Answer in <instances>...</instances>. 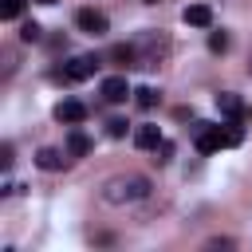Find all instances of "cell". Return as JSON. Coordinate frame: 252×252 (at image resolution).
Here are the masks:
<instances>
[{
  "instance_id": "obj_1",
  "label": "cell",
  "mask_w": 252,
  "mask_h": 252,
  "mask_svg": "<svg viewBox=\"0 0 252 252\" xmlns=\"http://www.w3.org/2000/svg\"><path fill=\"white\" fill-rule=\"evenodd\" d=\"M150 193V181L142 173H126V177H110L102 185V201L106 205H130V201H142Z\"/></svg>"
},
{
  "instance_id": "obj_2",
  "label": "cell",
  "mask_w": 252,
  "mask_h": 252,
  "mask_svg": "<svg viewBox=\"0 0 252 252\" xmlns=\"http://www.w3.org/2000/svg\"><path fill=\"white\" fill-rule=\"evenodd\" d=\"M134 51H138V67H158L165 59V51H169V39L161 32H142L134 39Z\"/></svg>"
},
{
  "instance_id": "obj_3",
  "label": "cell",
  "mask_w": 252,
  "mask_h": 252,
  "mask_svg": "<svg viewBox=\"0 0 252 252\" xmlns=\"http://www.w3.org/2000/svg\"><path fill=\"white\" fill-rule=\"evenodd\" d=\"M193 142H197L201 154H217V150L228 146V130L213 126V122H197V126H193Z\"/></svg>"
},
{
  "instance_id": "obj_4",
  "label": "cell",
  "mask_w": 252,
  "mask_h": 252,
  "mask_svg": "<svg viewBox=\"0 0 252 252\" xmlns=\"http://www.w3.org/2000/svg\"><path fill=\"white\" fill-rule=\"evenodd\" d=\"M75 24H79V32H87V35H94V39L110 32L106 12H98V8H79V12H75Z\"/></svg>"
},
{
  "instance_id": "obj_5",
  "label": "cell",
  "mask_w": 252,
  "mask_h": 252,
  "mask_svg": "<svg viewBox=\"0 0 252 252\" xmlns=\"http://www.w3.org/2000/svg\"><path fill=\"white\" fill-rule=\"evenodd\" d=\"M98 71V59L94 55H75L63 71H59V79H67V83H79V79H91Z\"/></svg>"
},
{
  "instance_id": "obj_6",
  "label": "cell",
  "mask_w": 252,
  "mask_h": 252,
  "mask_svg": "<svg viewBox=\"0 0 252 252\" xmlns=\"http://www.w3.org/2000/svg\"><path fill=\"white\" fill-rule=\"evenodd\" d=\"M98 91H102V98H106V102H126V98L134 94V91H130V83H126L122 75H110V79H102V87H98Z\"/></svg>"
},
{
  "instance_id": "obj_7",
  "label": "cell",
  "mask_w": 252,
  "mask_h": 252,
  "mask_svg": "<svg viewBox=\"0 0 252 252\" xmlns=\"http://www.w3.org/2000/svg\"><path fill=\"white\" fill-rule=\"evenodd\" d=\"M217 110H220L224 118H232V122H240V118H248V110H244V102H240V94H232V91H220V94H217Z\"/></svg>"
},
{
  "instance_id": "obj_8",
  "label": "cell",
  "mask_w": 252,
  "mask_h": 252,
  "mask_svg": "<svg viewBox=\"0 0 252 252\" xmlns=\"http://www.w3.org/2000/svg\"><path fill=\"white\" fill-rule=\"evenodd\" d=\"M55 118H59V122H67V126H79V122L87 118V106H83L79 98H63V102L55 106Z\"/></svg>"
},
{
  "instance_id": "obj_9",
  "label": "cell",
  "mask_w": 252,
  "mask_h": 252,
  "mask_svg": "<svg viewBox=\"0 0 252 252\" xmlns=\"http://www.w3.org/2000/svg\"><path fill=\"white\" fill-rule=\"evenodd\" d=\"M181 20H185L189 28H213V8H209V4H189V8L181 12Z\"/></svg>"
},
{
  "instance_id": "obj_10",
  "label": "cell",
  "mask_w": 252,
  "mask_h": 252,
  "mask_svg": "<svg viewBox=\"0 0 252 252\" xmlns=\"http://www.w3.org/2000/svg\"><path fill=\"white\" fill-rule=\"evenodd\" d=\"M134 142H138V150H158V146H161V130H158L154 122H142V126L134 130Z\"/></svg>"
},
{
  "instance_id": "obj_11",
  "label": "cell",
  "mask_w": 252,
  "mask_h": 252,
  "mask_svg": "<svg viewBox=\"0 0 252 252\" xmlns=\"http://www.w3.org/2000/svg\"><path fill=\"white\" fill-rule=\"evenodd\" d=\"M35 165H39V169H47V173H55V169H63V165H67V154H59V150L43 146V150L35 154Z\"/></svg>"
},
{
  "instance_id": "obj_12",
  "label": "cell",
  "mask_w": 252,
  "mask_h": 252,
  "mask_svg": "<svg viewBox=\"0 0 252 252\" xmlns=\"http://www.w3.org/2000/svg\"><path fill=\"white\" fill-rule=\"evenodd\" d=\"M87 150H91V138H87L83 130H71V138H67V154H71V158H83Z\"/></svg>"
},
{
  "instance_id": "obj_13",
  "label": "cell",
  "mask_w": 252,
  "mask_h": 252,
  "mask_svg": "<svg viewBox=\"0 0 252 252\" xmlns=\"http://www.w3.org/2000/svg\"><path fill=\"white\" fill-rule=\"evenodd\" d=\"M134 102H138L142 110H150V106H158V91H154V87H138V91H134Z\"/></svg>"
},
{
  "instance_id": "obj_14",
  "label": "cell",
  "mask_w": 252,
  "mask_h": 252,
  "mask_svg": "<svg viewBox=\"0 0 252 252\" xmlns=\"http://www.w3.org/2000/svg\"><path fill=\"white\" fill-rule=\"evenodd\" d=\"M20 39H24V43H39V39H43V28H39L35 20H28V24L20 28Z\"/></svg>"
},
{
  "instance_id": "obj_15",
  "label": "cell",
  "mask_w": 252,
  "mask_h": 252,
  "mask_svg": "<svg viewBox=\"0 0 252 252\" xmlns=\"http://www.w3.org/2000/svg\"><path fill=\"white\" fill-rule=\"evenodd\" d=\"M209 51H228V32H209Z\"/></svg>"
},
{
  "instance_id": "obj_16",
  "label": "cell",
  "mask_w": 252,
  "mask_h": 252,
  "mask_svg": "<svg viewBox=\"0 0 252 252\" xmlns=\"http://www.w3.org/2000/svg\"><path fill=\"white\" fill-rule=\"evenodd\" d=\"M20 12H24V0H4V4H0V16H4V20H16Z\"/></svg>"
},
{
  "instance_id": "obj_17",
  "label": "cell",
  "mask_w": 252,
  "mask_h": 252,
  "mask_svg": "<svg viewBox=\"0 0 252 252\" xmlns=\"http://www.w3.org/2000/svg\"><path fill=\"white\" fill-rule=\"evenodd\" d=\"M169 158H173V142H165V138H161V146L154 150V161H158V165H165Z\"/></svg>"
},
{
  "instance_id": "obj_18",
  "label": "cell",
  "mask_w": 252,
  "mask_h": 252,
  "mask_svg": "<svg viewBox=\"0 0 252 252\" xmlns=\"http://www.w3.org/2000/svg\"><path fill=\"white\" fill-rule=\"evenodd\" d=\"M106 134L110 138H126V118H110L106 122Z\"/></svg>"
},
{
  "instance_id": "obj_19",
  "label": "cell",
  "mask_w": 252,
  "mask_h": 252,
  "mask_svg": "<svg viewBox=\"0 0 252 252\" xmlns=\"http://www.w3.org/2000/svg\"><path fill=\"white\" fill-rule=\"evenodd\" d=\"M0 165H4V169L12 165V146H4V150H0Z\"/></svg>"
},
{
  "instance_id": "obj_20",
  "label": "cell",
  "mask_w": 252,
  "mask_h": 252,
  "mask_svg": "<svg viewBox=\"0 0 252 252\" xmlns=\"http://www.w3.org/2000/svg\"><path fill=\"white\" fill-rule=\"evenodd\" d=\"M35 4H55V0H35Z\"/></svg>"
},
{
  "instance_id": "obj_21",
  "label": "cell",
  "mask_w": 252,
  "mask_h": 252,
  "mask_svg": "<svg viewBox=\"0 0 252 252\" xmlns=\"http://www.w3.org/2000/svg\"><path fill=\"white\" fill-rule=\"evenodd\" d=\"M248 75H252V59H248Z\"/></svg>"
},
{
  "instance_id": "obj_22",
  "label": "cell",
  "mask_w": 252,
  "mask_h": 252,
  "mask_svg": "<svg viewBox=\"0 0 252 252\" xmlns=\"http://www.w3.org/2000/svg\"><path fill=\"white\" fill-rule=\"evenodd\" d=\"M146 4H154V0H146Z\"/></svg>"
}]
</instances>
